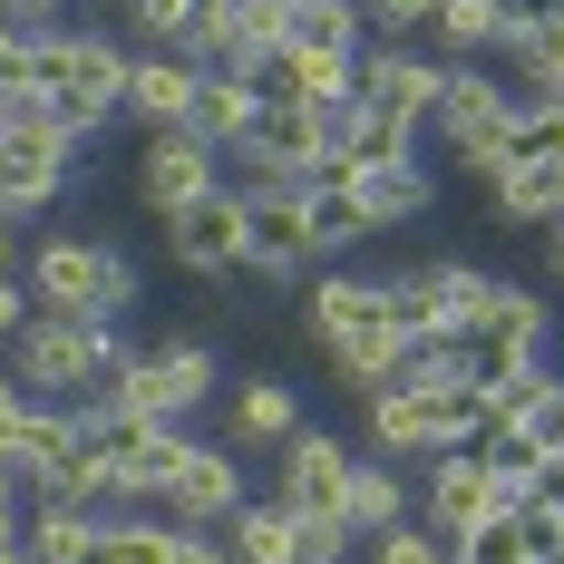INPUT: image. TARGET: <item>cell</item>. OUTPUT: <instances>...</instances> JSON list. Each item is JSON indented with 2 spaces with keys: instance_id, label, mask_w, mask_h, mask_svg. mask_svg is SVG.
<instances>
[{
  "instance_id": "27",
  "label": "cell",
  "mask_w": 564,
  "mask_h": 564,
  "mask_svg": "<svg viewBox=\"0 0 564 564\" xmlns=\"http://www.w3.org/2000/svg\"><path fill=\"white\" fill-rule=\"evenodd\" d=\"M292 50H370V10L360 0H292Z\"/></svg>"
},
{
  "instance_id": "26",
  "label": "cell",
  "mask_w": 564,
  "mask_h": 564,
  "mask_svg": "<svg viewBox=\"0 0 564 564\" xmlns=\"http://www.w3.org/2000/svg\"><path fill=\"white\" fill-rule=\"evenodd\" d=\"M507 30H516L507 0H448V10H438V30H429V50H438V58H487V68H497Z\"/></svg>"
},
{
  "instance_id": "38",
  "label": "cell",
  "mask_w": 564,
  "mask_h": 564,
  "mask_svg": "<svg viewBox=\"0 0 564 564\" xmlns=\"http://www.w3.org/2000/svg\"><path fill=\"white\" fill-rule=\"evenodd\" d=\"M20 263H30V253H20V225L0 215V273H20Z\"/></svg>"
},
{
  "instance_id": "2",
  "label": "cell",
  "mask_w": 564,
  "mask_h": 564,
  "mask_svg": "<svg viewBox=\"0 0 564 564\" xmlns=\"http://www.w3.org/2000/svg\"><path fill=\"white\" fill-rule=\"evenodd\" d=\"M117 360H127V340L98 312H30L20 340H10V370H20L30 399H98Z\"/></svg>"
},
{
  "instance_id": "34",
  "label": "cell",
  "mask_w": 564,
  "mask_h": 564,
  "mask_svg": "<svg viewBox=\"0 0 564 564\" xmlns=\"http://www.w3.org/2000/svg\"><path fill=\"white\" fill-rule=\"evenodd\" d=\"M30 419H40V399L20 390V370H0V457H20V438H30Z\"/></svg>"
},
{
  "instance_id": "11",
  "label": "cell",
  "mask_w": 564,
  "mask_h": 564,
  "mask_svg": "<svg viewBox=\"0 0 564 564\" xmlns=\"http://www.w3.org/2000/svg\"><path fill=\"white\" fill-rule=\"evenodd\" d=\"M332 166V117L292 108V98H263L253 137H243V185H312Z\"/></svg>"
},
{
  "instance_id": "12",
  "label": "cell",
  "mask_w": 564,
  "mask_h": 564,
  "mask_svg": "<svg viewBox=\"0 0 564 564\" xmlns=\"http://www.w3.org/2000/svg\"><path fill=\"white\" fill-rule=\"evenodd\" d=\"M253 88H263V98H292V108H312V117H350L360 108V50H292V40H282V50H263L253 58Z\"/></svg>"
},
{
  "instance_id": "23",
  "label": "cell",
  "mask_w": 564,
  "mask_h": 564,
  "mask_svg": "<svg viewBox=\"0 0 564 564\" xmlns=\"http://www.w3.org/2000/svg\"><path fill=\"white\" fill-rule=\"evenodd\" d=\"M399 516H419V487H409V467L380 448H360V467H350V507H340V525L370 545V535H390Z\"/></svg>"
},
{
  "instance_id": "20",
  "label": "cell",
  "mask_w": 564,
  "mask_h": 564,
  "mask_svg": "<svg viewBox=\"0 0 564 564\" xmlns=\"http://www.w3.org/2000/svg\"><path fill=\"white\" fill-rule=\"evenodd\" d=\"M195 78H205V68L185 50H137L127 58V117H137L147 137H156V127H185V117H195Z\"/></svg>"
},
{
  "instance_id": "39",
  "label": "cell",
  "mask_w": 564,
  "mask_h": 564,
  "mask_svg": "<svg viewBox=\"0 0 564 564\" xmlns=\"http://www.w3.org/2000/svg\"><path fill=\"white\" fill-rule=\"evenodd\" d=\"M0 564H30V535H0Z\"/></svg>"
},
{
  "instance_id": "19",
  "label": "cell",
  "mask_w": 564,
  "mask_h": 564,
  "mask_svg": "<svg viewBox=\"0 0 564 564\" xmlns=\"http://www.w3.org/2000/svg\"><path fill=\"white\" fill-rule=\"evenodd\" d=\"M487 205H497V225H507V234H545V225H564V147L516 156V166L487 185Z\"/></svg>"
},
{
  "instance_id": "40",
  "label": "cell",
  "mask_w": 564,
  "mask_h": 564,
  "mask_svg": "<svg viewBox=\"0 0 564 564\" xmlns=\"http://www.w3.org/2000/svg\"><path fill=\"white\" fill-rule=\"evenodd\" d=\"M535 497H555V507H564V467H545V487H535Z\"/></svg>"
},
{
  "instance_id": "25",
  "label": "cell",
  "mask_w": 564,
  "mask_h": 564,
  "mask_svg": "<svg viewBox=\"0 0 564 564\" xmlns=\"http://www.w3.org/2000/svg\"><path fill=\"white\" fill-rule=\"evenodd\" d=\"M225 545H234V564H302V516L282 507V497H243Z\"/></svg>"
},
{
  "instance_id": "36",
  "label": "cell",
  "mask_w": 564,
  "mask_h": 564,
  "mask_svg": "<svg viewBox=\"0 0 564 564\" xmlns=\"http://www.w3.org/2000/svg\"><path fill=\"white\" fill-rule=\"evenodd\" d=\"M30 312H40V302H30V282H20V273H0V350L20 340V322H30Z\"/></svg>"
},
{
  "instance_id": "5",
  "label": "cell",
  "mask_w": 564,
  "mask_h": 564,
  "mask_svg": "<svg viewBox=\"0 0 564 564\" xmlns=\"http://www.w3.org/2000/svg\"><path fill=\"white\" fill-rule=\"evenodd\" d=\"M215 390H225V360L205 340H147V350H127L108 370V409L147 419V429H185Z\"/></svg>"
},
{
  "instance_id": "21",
  "label": "cell",
  "mask_w": 564,
  "mask_h": 564,
  "mask_svg": "<svg viewBox=\"0 0 564 564\" xmlns=\"http://www.w3.org/2000/svg\"><path fill=\"white\" fill-rule=\"evenodd\" d=\"M253 117H263V88H253V68H205V78H195V117H185V127H195L215 156H243Z\"/></svg>"
},
{
  "instance_id": "15",
  "label": "cell",
  "mask_w": 564,
  "mask_h": 564,
  "mask_svg": "<svg viewBox=\"0 0 564 564\" xmlns=\"http://www.w3.org/2000/svg\"><path fill=\"white\" fill-rule=\"evenodd\" d=\"M166 263L195 282H234L243 273V185H215V195H195L185 215L166 225Z\"/></svg>"
},
{
  "instance_id": "16",
  "label": "cell",
  "mask_w": 564,
  "mask_h": 564,
  "mask_svg": "<svg viewBox=\"0 0 564 564\" xmlns=\"http://www.w3.org/2000/svg\"><path fill=\"white\" fill-rule=\"evenodd\" d=\"M438 78H448V58L429 50V40H370V50H360V98L390 108V117H409V127H429Z\"/></svg>"
},
{
  "instance_id": "14",
  "label": "cell",
  "mask_w": 564,
  "mask_h": 564,
  "mask_svg": "<svg viewBox=\"0 0 564 564\" xmlns=\"http://www.w3.org/2000/svg\"><path fill=\"white\" fill-rule=\"evenodd\" d=\"M273 457H282V467H273V497L292 516H340V507H350V467H360V448H350L340 429H292Z\"/></svg>"
},
{
  "instance_id": "7",
  "label": "cell",
  "mask_w": 564,
  "mask_h": 564,
  "mask_svg": "<svg viewBox=\"0 0 564 564\" xmlns=\"http://www.w3.org/2000/svg\"><path fill=\"white\" fill-rule=\"evenodd\" d=\"M545 340H555V312H545V292H525V282H497V292H487V312L467 322V380H477V390H497L507 370L545 360Z\"/></svg>"
},
{
  "instance_id": "22",
  "label": "cell",
  "mask_w": 564,
  "mask_h": 564,
  "mask_svg": "<svg viewBox=\"0 0 564 564\" xmlns=\"http://www.w3.org/2000/svg\"><path fill=\"white\" fill-rule=\"evenodd\" d=\"M340 195L360 205V225H370V234H399V225L429 215V166H419V156H390V166L340 175Z\"/></svg>"
},
{
  "instance_id": "4",
  "label": "cell",
  "mask_w": 564,
  "mask_h": 564,
  "mask_svg": "<svg viewBox=\"0 0 564 564\" xmlns=\"http://www.w3.org/2000/svg\"><path fill=\"white\" fill-rule=\"evenodd\" d=\"M78 166V137L40 108V88H20V98H0V215L10 225H40L58 205V185Z\"/></svg>"
},
{
  "instance_id": "31",
  "label": "cell",
  "mask_w": 564,
  "mask_h": 564,
  "mask_svg": "<svg viewBox=\"0 0 564 564\" xmlns=\"http://www.w3.org/2000/svg\"><path fill=\"white\" fill-rule=\"evenodd\" d=\"M507 438L535 457V467H564V370H555V390L525 409V429H507Z\"/></svg>"
},
{
  "instance_id": "37",
  "label": "cell",
  "mask_w": 564,
  "mask_h": 564,
  "mask_svg": "<svg viewBox=\"0 0 564 564\" xmlns=\"http://www.w3.org/2000/svg\"><path fill=\"white\" fill-rule=\"evenodd\" d=\"M535 243H545V282H555V292H564V225H545V234H535Z\"/></svg>"
},
{
  "instance_id": "24",
  "label": "cell",
  "mask_w": 564,
  "mask_h": 564,
  "mask_svg": "<svg viewBox=\"0 0 564 564\" xmlns=\"http://www.w3.org/2000/svg\"><path fill=\"white\" fill-rule=\"evenodd\" d=\"M30 564H108V507H30Z\"/></svg>"
},
{
  "instance_id": "18",
  "label": "cell",
  "mask_w": 564,
  "mask_h": 564,
  "mask_svg": "<svg viewBox=\"0 0 564 564\" xmlns=\"http://www.w3.org/2000/svg\"><path fill=\"white\" fill-rule=\"evenodd\" d=\"M292 429H312L302 419V390L282 380V370H243V380H225V448H282Z\"/></svg>"
},
{
  "instance_id": "33",
  "label": "cell",
  "mask_w": 564,
  "mask_h": 564,
  "mask_svg": "<svg viewBox=\"0 0 564 564\" xmlns=\"http://www.w3.org/2000/svg\"><path fill=\"white\" fill-rule=\"evenodd\" d=\"M30 58H40V30L0 20V98H20V88H30Z\"/></svg>"
},
{
  "instance_id": "1",
  "label": "cell",
  "mask_w": 564,
  "mask_h": 564,
  "mask_svg": "<svg viewBox=\"0 0 564 564\" xmlns=\"http://www.w3.org/2000/svg\"><path fill=\"white\" fill-rule=\"evenodd\" d=\"M127 40L108 30H40V58H30V88H40V108L88 147L108 117H127Z\"/></svg>"
},
{
  "instance_id": "9",
  "label": "cell",
  "mask_w": 564,
  "mask_h": 564,
  "mask_svg": "<svg viewBox=\"0 0 564 564\" xmlns=\"http://www.w3.org/2000/svg\"><path fill=\"white\" fill-rule=\"evenodd\" d=\"M390 282V312L399 332H467L477 312H487V292H497V273H477V263H457V253H429V263H409V273H380Z\"/></svg>"
},
{
  "instance_id": "32",
  "label": "cell",
  "mask_w": 564,
  "mask_h": 564,
  "mask_svg": "<svg viewBox=\"0 0 564 564\" xmlns=\"http://www.w3.org/2000/svg\"><path fill=\"white\" fill-rule=\"evenodd\" d=\"M370 10V40H429L448 0H360Z\"/></svg>"
},
{
  "instance_id": "41",
  "label": "cell",
  "mask_w": 564,
  "mask_h": 564,
  "mask_svg": "<svg viewBox=\"0 0 564 564\" xmlns=\"http://www.w3.org/2000/svg\"><path fill=\"white\" fill-rule=\"evenodd\" d=\"M555 98H564V88H555Z\"/></svg>"
},
{
  "instance_id": "35",
  "label": "cell",
  "mask_w": 564,
  "mask_h": 564,
  "mask_svg": "<svg viewBox=\"0 0 564 564\" xmlns=\"http://www.w3.org/2000/svg\"><path fill=\"white\" fill-rule=\"evenodd\" d=\"M20 516H30V477L20 457H0V535H20Z\"/></svg>"
},
{
  "instance_id": "6",
  "label": "cell",
  "mask_w": 564,
  "mask_h": 564,
  "mask_svg": "<svg viewBox=\"0 0 564 564\" xmlns=\"http://www.w3.org/2000/svg\"><path fill=\"white\" fill-rule=\"evenodd\" d=\"M322 225H312V185H243V273L234 282H292L322 273Z\"/></svg>"
},
{
  "instance_id": "28",
  "label": "cell",
  "mask_w": 564,
  "mask_h": 564,
  "mask_svg": "<svg viewBox=\"0 0 564 564\" xmlns=\"http://www.w3.org/2000/svg\"><path fill=\"white\" fill-rule=\"evenodd\" d=\"M545 390H555V360H525V370H507V380L487 390V448H497L507 429H525V409H535Z\"/></svg>"
},
{
  "instance_id": "13",
  "label": "cell",
  "mask_w": 564,
  "mask_h": 564,
  "mask_svg": "<svg viewBox=\"0 0 564 564\" xmlns=\"http://www.w3.org/2000/svg\"><path fill=\"white\" fill-rule=\"evenodd\" d=\"M225 185V156L195 137V127H156L147 147H137V205L156 215V225H175L195 195H215Z\"/></svg>"
},
{
  "instance_id": "8",
  "label": "cell",
  "mask_w": 564,
  "mask_h": 564,
  "mask_svg": "<svg viewBox=\"0 0 564 564\" xmlns=\"http://www.w3.org/2000/svg\"><path fill=\"white\" fill-rule=\"evenodd\" d=\"M243 497H253V487H243V448H225V438H185V429H175L156 516H175V525H234Z\"/></svg>"
},
{
  "instance_id": "17",
  "label": "cell",
  "mask_w": 564,
  "mask_h": 564,
  "mask_svg": "<svg viewBox=\"0 0 564 564\" xmlns=\"http://www.w3.org/2000/svg\"><path fill=\"white\" fill-rule=\"evenodd\" d=\"M380 322H399L380 273H312V292H302V332H312V350H340V340L380 332Z\"/></svg>"
},
{
  "instance_id": "30",
  "label": "cell",
  "mask_w": 564,
  "mask_h": 564,
  "mask_svg": "<svg viewBox=\"0 0 564 564\" xmlns=\"http://www.w3.org/2000/svg\"><path fill=\"white\" fill-rule=\"evenodd\" d=\"M448 555H457V545L429 525V516H399L390 535H370V545H360V564H448Z\"/></svg>"
},
{
  "instance_id": "3",
  "label": "cell",
  "mask_w": 564,
  "mask_h": 564,
  "mask_svg": "<svg viewBox=\"0 0 564 564\" xmlns=\"http://www.w3.org/2000/svg\"><path fill=\"white\" fill-rule=\"evenodd\" d=\"M20 282H30V302L40 312H98V322H127L137 312V263L117 253L108 234H40L30 243V263H20Z\"/></svg>"
},
{
  "instance_id": "10",
  "label": "cell",
  "mask_w": 564,
  "mask_h": 564,
  "mask_svg": "<svg viewBox=\"0 0 564 564\" xmlns=\"http://www.w3.org/2000/svg\"><path fill=\"white\" fill-rule=\"evenodd\" d=\"M507 507H516V487L497 477V457L448 448V457H429V467H419V516H429L448 545H467L487 516H507Z\"/></svg>"
},
{
  "instance_id": "29",
  "label": "cell",
  "mask_w": 564,
  "mask_h": 564,
  "mask_svg": "<svg viewBox=\"0 0 564 564\" xmlns=\"http://www.w3.org/2000/svg\"><path fill=\"white\" fill-rule=\"evenodd\" d=\"M195 10H205V0H117V20H127V40H137V50H185Z\"/></svg>"
}]
</instances>
